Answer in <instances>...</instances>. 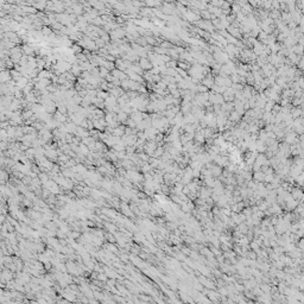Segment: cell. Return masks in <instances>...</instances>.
I'll return each instance as SVG.
<instances>
[{"instance_id":"cell-1","label":"cell","mask_w":304,"mask_h":304,"mask_svg":"<svg viewBox=\"0 0 304 304\" xmlns=\"http://www.w3.org/2000/svg\"><path fill=\"white\" fill-rule=\"evenodd\" d=\"M125 36H126V31L124 29H120V27L109 32V37L112 38V40H114V42L121 40V38H124Z\"/></svg>"},{"instance_id":"cell-2","label":"cell","mask_w":304,"mask_h":304,"mask_svg":"<svg viewBox=\"0 0 304 304\" xmlns=\"http://www.w3.org/2000/svg\"><path fill=\"white\" fill-rule=\"evenodd\" d=\"M158 147V144L154 141V140H149L145 145H144V151L146 152V154L150 157V156H152L153 154V152L156 151V149Z\"/></svg>"},{"instance_id":"cell-3","label":"cell","mask_w":304,"mask_h":304,"mask_svg":"<svg viewBox=\"0 0 304 304\" xmlns=\"http://www.w3.org/2000/svg\"><path fill=\"white\" fill-rule=\"evenodd\" d=\"M214 77L215 76H213V75H210V74H208V75H206L201 81H202V84L206 87V88H208V89H210L214 84H215V81H214Z\"/></svg>"},{"instance_id":"cell-4","label":"cell","mask_w":304,"mask_h":304,"mask_svg":"<svg viewBox=\"0 0 304 304\" xmlns=\"http://www.w3.org/2000/svg\"><path fill=\"white\" fill-rule=\"evenodd\" d=\"M139 67L144 71H150L152 69V64L149 61V58H139Z\"/></svg>"},{"instance_id":"cell-5","label":"cell","mask_w":304,"mask_h":304,"mask_svg":"<svg viewBox=\"0 0 304 304\" xmlns=\"http://www.w3.org/2000/svg\"><path fill=\"white\" fill-rule=\"evenodd\" d=\"M111 75L113 76L114 78H116L118 81H124V80H126L127 78V75L124 73V71H121V70H118V69H114L111 71Z\"/></svg>"},{"instance_id":"cell-6","label":"cell","mask_w":304,"mask_h":304,"mask_svg":"<svg viewBox=\"0 0 304 304\" xmlns=\"http://www.w3.org/2000/svg\"><path fill=\"white\" fill-rule=\"evenodd\" d=\"M112 133H113L114 137H119V138H121V135H124V133H125V126L119 125L118 127H115V128L112 130Z\"/></svg>"},{"instance_id":"cell-7","label":"cell","mask_w":304,"mask_h":304,"mask_svg":"<svg viewBox=\"0 0 304 304\" xmlns=\"http://www.w3.org/2000/svg\"><path fill=\"white\" fill-rule=\"evenodd\" d=\"M127 119H128V115L126 113H124V112H121V111L116 114V120H118L119 124H126Z\"/></svg>"},{"instance_id":"cell-8","label":"cell","mask_w":304,"mask_h":304,"mask_svg":"<svg viewBox=\"0 0 304 304\" xmlns=\"http://www.w3.org/2000/svg\"><path fill=\"white\" fill-rule=\"evenodd\" d=\"M240 118H241V115L239 113H236L235 111H232L228 115V119H229L230 122H238L240 120Z\"/></svg>"},{"instance_id":"cell-9","label":"cell","mask_w":304,"mask_h":304,"mask_svg":"<svg viewBox=\"0 0 304 304\" xmlns=\"http://www.w3.org/2000/svg\"><path fill=\"white\" fill-rule=\"evenodd\" d=\"M54 119H55V121H57L58 124H61V122L67 121V115L59 113V112L57 111V112H55V114H54Z\"/></svg>"},{"instance_id":"cell-10","label":"cell","mask_w":304,"mask_h":304,"mask_svg":"<svg viewBox=\"0 0 304 304\" xmlns=\"http://www.w3.org/2000/svg\"><path fill=\"white\" fill-rule=\"evenodd\" d=\"M70 73L73 74V75L75 76H81V74H82V70H81V67L77 64V63H75V64H73L71 65V69H70Z\"/></svg>"},{"instance_id":"cell-11","label":"cell","mask_w":304,"mask_h":304,"mask_svg":"<svg viewBox=\"0 0 304 304\" xmlns=\"http://www.w3.org/2000/svg\"><path fill=\"white\" fill-rule=\"evenodd\" d=\"M50 77H51V74H50L48 70H42V71H39V77H38V80L50 78Z\"/></svg>"},{"instance_id":"cell-12","label":"cell","mask_w":304,"mask_h":304,"mask_svg":"<svg viewBox=\"0 0 304 304\" xmlns=\"http://www.w3.org/2000/svg\"><path fill=\"white\" fill-rule=\"evenodd\" d=\"M23 50H24V52L26 54V56H27L29 54H30V55H32V54H33V49H32L31 46H27V45H26V46H24V48H23Z\"/></svg>"},{"instance_id":"cell-13","label":"cell","mask_w":304,"mask_h":304,"mask_svg":"<svg viewBox=\"0 0 304 304\" xmlns=\"http://www.w3.org/2000/svg\"><path fill=\"white\" fill-rule=\"evenodd\" d=\"M42 32H43L44 36H49V35L51 33V29H49L48 26H44V27L42 29Z\"/></svg>"},{"instance_id":"cell-14","label":"cell","mask_w":304,"mask_h":304,"mask_svg":"<svg viewBox=\"0 0 304 304\" xmlns=\"http://www.w3.org/2000/svg\"><path fill=\"white\" fill-rule=\"evenodd\" d=\"M145 5H147V6H162V2H157V1H147V2H145Z\"/></svg>"},{"instance_id":"cell-15","label":"cell","mask_w":304,"mask_h":304,"mask_svg":"<svg viewBox=\"0 0 304 304\" xmlns=\"http://www.w3.org/2000/svg\"><path fill=\"white\" fill-rule=\"evenodd\" d=\"M8 135H7V131L6 130H0V139H6Z\"/></svg>"}]
</instances>
